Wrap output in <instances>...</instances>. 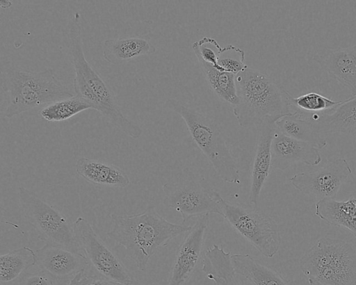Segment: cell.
Masks as SVG:
<instances>
[{"mask_svg": "<svg viewBox=\"0 0 356 285\" xmlns=\"http://www.w3.org/2000/svg\"><path fill=\"white\" fill-rule=\"evenodd\" d=\"M91 277L86 270L81 271L73 277L68 285H86Z\"/></svg>", "mask_w": 356, "mask_h": 285, "instance_id": "obj_31", "label": "cell"}, {"mask_svg": "<svg viewBox=\"0 0 356 285\" xmlns=\"http://www.w3.org/2000/svg\"><path fill=\"white\" fill-rule=\"evenodd\" d=\"M231 255L222 247L213 245L205 252L202 270L216 285H250L235 272Z\"/></svg>", "mask_w": 356, "mask_h": 285, "instance_id": "obj_20", "label": "cell"}, {"mask_svg": "<svg viewBox=\"0 0 356 285\" xmlns=\"http://www.w3.org/2000/svg\"><path fill=\"white\" fill-rule=\"evenodd\" d=\"M275 128L283 134L308 142L321 149L327 145L314 122L302 112L295 111L284 115L275 122Z\"/></svg>", "mask_w": 356, "mask_h": 285, "instance_id": "obj_23", "label": "cell"}, {"mask_svg": "<svg viewBox=\"0 0 356 285\" xmlns=\"http://www.w3.org/2000/svg\"><path fill=\"white\" fill-rule=\"evenodd\" d=\"M318 131L323 133H356V96L343 100L334 108L307 116Z\"/></svg>", "mask_w": 356, "mask_h": 285, "instance_id": "obj_17", "label": "cell"}, {"mask_svg": "<svg viewBox=\"0 0 356 285\" xmlns=\"http://www.w3.org/2000/svg\"><path fill=\"white\" fill-rule=\"evenodd\" d=\"M238 104L233 114L243 128L258 126L266 117L280 119L291 113V95L275 80L248 67L236 75Z\"/></svg>", "mask_w": 356, "mask_h": 285, "instance_id": "obj_3", "label": "cell"}, {"mask_svg": "<svg viewBox=\"0 0 356 285\" xmlns=\"http://www.w3.org/2000/svg\"><path fill=\"white\" fill-rule=\"evenodd\" d=\"M86 285H127L120 282H117L102 277H96L94 276L91 277L90 280ZM137 285H140V284Z\"/></svg>", "mask_w": 356, "mask_h": 285, "instance_id": "obj_32", "label": "cell"}, {"mask_svg": "<svg viewBox=\"0 0 356 285\" xmlns=\"http://www.w3.org/2000/svg\"><path fill=\"white\" fill-rule=\"evenodd\" d=\"M112 228L107 236L122 246L140 271L147 269L157 250L192 226L175 224L162 217L153 205L143 213L133 215H111Z\"/></svg>", "mask_w": 356, "mask_h": 285, "instance_id": "obj_2", "label": "cell"}, {"mask_svg": "<svg viewBox=\"0 0 356 285\" xmlns=\"http://www.w3.org/2000/svg\"><path fill=\"white\" fill-rule=\"evenodd\" d=\"M343 101H334L314 92L297 97H291L292 106L313 113L327 112L341 104Z\"/></svg>", "mask_w": 356, "mask_h": 285, "instance_id": "obj_27", "label": "cell"}, {"mask_svg": "<svg viewBox=\"0 0 356 285\" xmlns=\"http://www.w3.org/2000/svg\"><path fill=\"white\" fill-rule=\"evenodd\" d=\"M222 47L211 38L204 37L192 44V49L196 56L210 64L216 69L225 72L218 63V54Z\"/></svg>", "mask_w": 356, "mask_h": 285, "instance_id": "obj_29", "label": "cell"}, {"mask_svg": "<svg viewBox=\"0 0 356 285\" xmlns=\"http://www.w3.org/2000/svg\"><path fill=\"white\" fill-rule=\"evenodd\" d=\"M35 265V252L28 246L1 255L0 281L8 283L20 277Z\"/></svg>", "mask_w": 356, "mask_h": 285, "instance_id": "obj_25", "label": "cell"}, {"mask_svg": "<svg viewBox=\"0 0 356 285\" xmlns=\"http://www.w3.org/2000/svg\"><path fill=\"white\" fill-rule=\"evenodd\" d=\"M75 168L77 174L95 185L125 188L130 184L128 175L122 169L103 161L80 157Z\"/></svg>", "mask_w": 356, "mask_h": 285, "instance_id": "obj_19", "label": "cell"}, {"mask_svg": "<svg viewBox=\"0 0 356 285\" xmlns=\"http://www.w3.org/2000/svg\"><path fill=\"white\" fill-rule=\"evenodd\" d=\"M35 265L56 279L74 276L90 266L88 259L82 253L51 243H46L35 251Z\"/></svg>", "mask_w": 356, "mask_h": 285, "instance_id": "obj_14", "label": "cell"}, {"mask_svg": "<svg viewBox=\"0 0 356 285\" xmlns=\"http://www.w3.org/2000/svg\"><path fill=\"white\" fill-rule=\"evenodd\" d=\"M155 52L156 47L150 40L139 36L109 38L102 43V57L112 65H121Z\"/></svg>", "mask_w": 356, "mask_h": 285, "instance_id": "obj_18", "label": "cell"}, {"mask_svg": "<svg viewBox=\"0 0 356 285\" xmlns=\"http://www.w3.org/2000/svg\"><path fill=\"white\" fill-rule=\"evenodd\" d=\"M316 215L326 223L348 229L356 238V198L338 201L334 198L318 200Z\"/></svg>", "mask_w": 356, "mask_h": 285, "instance_id": "obj_22", "label": "cell"}, {"mask_svg": "<svg viewBox=\"0 0 356 285\" xmlns=\"http://www.w3.org/2000/svg\"><path fill=\"white\" fill-rule=\"evenodd\" d=\"M351 173L348 161L337 158L315 171L296 174L289 180L296 190L320 200L334 198Z\"/></svg>", "mask_w": 356, "mask_h": 285, "instance_id": "obj_11", "label": "cell"}, {"mask_svg": "<svg viewBox=\"0 0 356 285\" xmlns=\"http://www.w3.org/2000/svg\"><path fill=\"white\" fill-rule=\"evenodd\" d=\"M17 285H53L52 278L41 270L24 275Z\"/></svg>", "mask_w": 356, "mask_h": 285, "instance_id": "obj_30", "label": "cell"}, {"mask_svg": "<svg viewBox=\"0 0 356 285\" xmlns=\"http://www.w3.org/2000/svg\"><path fill=\"white\" fill-rule=\"evenodd\" d=\"M67 36L74 71V95L88 102L113 127L131 138H139L143 133L142 129L122 113L111 89L85 56L79 13H74L70 19Z\"/></svg>", "mask_w": 356, "mask_h": 285, "instance_id": "obj_1", "label": "cell"}, {"mask_svg": "<svg viewBox=\"0 0 356 285\" xmlns=\"http://www.w3.org/2000/svg\"><path fill=\"white\" fill-rule=\"evenodd\" d=\"M307 278L323 285H356V250L346 241L324 236L300 258Z\"/></svg>", "mask_w": 356, "mask_h": 285, "instance_id": "obj_6", "label": "cell"}, {"mask_svg": "<svg viewBox=\"0 0 356 285\" xmlns=\"http://www.w3.org/2000/svg\"><path fill=\"white\" fill-rule=\"evenodd\" d=\"M307 280L309 285H323L322 284H321L320 282H318V281L313 278H307Z\"/></svg>", "mask_w": 356, "mask_h": 285, "instance_id": "obj_33", "label": "cell"}, {"mask_svg": "<svg viewBox=\"0 0 356 285\" xmlns=\"http://www.w3.org/2000/svg\"><path fill=\"white\" fill-rule=\"evenodd\" d=\"M164 204L179 212L185 224L194 217L210 213L222 215L219 202L220 195L208 188L195 174L188 168L163 186Z\"/></svg>", "mask_w": 356, "mask_h": 285, "instance_id": "obj_7", "label": "cell"}, {"mask_svg": "<svg viewBox=\"0 0 356 285\" xmlns=\"http://www.w3.org/2000/svg\"><path fill=\"white\" fill-rule=\"evenodd\" d=\"M196 57L204 77L214 93L222 101L233 106H236L238 104L236 75L218 70L200 57Z\"/></svg>", "mask_w": 356, "mask_h": 285, "instance_id": "obj_24", "label": "cell"}, {"mask_svg": "<svg viewBox=\"0 0 356 285\" xmlns=\"http://www.w3.org/2000/svg\"><path fill=\"white\" fill-rule=\"evenodd\" d=\"M245 55L239 47L227 44L220 51L218 63L225 72L236 75L248 67L245 63Z\"/></svg>", "mask_w": 356, "mask_h": 285, "instance_id": "obj_28", "label": "cell"}, {"mask_svg": "<svg viewBox=\"0 0 356 285\" xmlns=\"http://www.w3.org/2000/svg\"><path fill=\"white\" fill-rule=\"evenodd\" d=\"M235 272L250 285H292L273 267L260 263L250 254L231 255Z\"/></svg>", "mask_w": 356, "mask_h": 285, "instance_id": "obj_21", "label": "cell"}, {"mask_svg": "<svg viewBox=\"0 0 356 285\" xmlns=\"http://www.w3.org/2000/svg\"><path fill=\"white\" fill-rule=\"evenodd\" d=\"M271 155L272 168L282 171L297 163L317 165L322 160L317 147L286 136L276 128L271 144Z\"/></svg>", "mask_w": 356, "mask_h": 285, "instance_id": "obj_15", "label": "cell"}, {"mask_svg": "<svg viewBox=\"0 0 356 285\" xmlns=\"http://www.w3.org/2000/svg\"><path fill=\"white\" fill-rule=\"evenodd\" d=\"M165 105L183 119L192 140L218 176L225 182L239 184L238 165L219 125L208 115L177 99H169Z\"/></svg>", "mask_w": 356, "mask_h": 285, "instance_id": "obj_5", "label": "cell"}, {"mask_svg": "<svg viewBox=\"0 0 356 285\" xmlns=\"http://www.w3.org/2000/svg\"><path fill=\"white\" fill-rule=\"evenodd\" d=\"M90 108L92 106L88 102L74 95L47 105L40 110V115L48 122H62Z\"/></svg>", "mask_w": 356, "mask_h": 285, "instance_id": "obj_26", "label": "cell"}, {"mask_svg": "<svg viewBox=\"0 0 356 285\" xmlns=\"http://www.w3.org/2000/svg\"><path fill=\"white\" fill-rule=\"evenodd\" d=\"M278 119L266 117L257 128L256 149L251 173L249 202L257 208L261 190L272 168L271 144Z\"/></svg>", "mask_w": 356, "mask_h": 285, "instance_id": "obj_13", "label": "cell"}, {"mask_svg": "<svg viewBox=\"0 0 356 285\" xmlns=\"http://www.w3.org/2000/svg\"><path fill=\"white\" fill-rule=\"evenodd\" d=\"M313 60L338 83L356 96V44L339 49L325 48L317 52Z\"/></svg>", "mask_w": 356, "mask_h": 285, "instance_id": "obj_16", "label": "cell"}, {"mask_svg": "<svg viewBox=\"0 0 356 285\" xmlns=\"http://www.w3.org/2000/svg\"><path fill=\"white\" fill-rule=\"evenodd\" d=\"M209 214L198 218L177 250L167 285H187L201 259Z\"/></svg>", "mask_w": 356, "mask_h": 285, "instance_id": "obj_12", "label": "cell"}, {"mask_svg": "<svg viewBox=\"0 0 356 285\" xmlns=\"http://www.w3.org/2000/svg\"><path fill=\"white\" fill-rule=\"evenodd\" d=\"M219 202L222 216L230 226L264 256L271 258L278 252L281 236L276 222L266 213L223 199Z\"/></svg>", "mask_w": 356, "mask_h": 285, "instance_id": "obj_9", "label": "cell"}, {"mask_svg": "<svg viewBox=\"0 0 356 285\" xmlns=\"http://www.w3.org/2000/svg\"><path fill=\"white\" fill-rule=\"evenodd\" d=\"M18 196L25 218L40 240L82 253L73 227L58 209L24 187L18 188Z\"/></svg>", "mask_w": 356, "mask_h": 285, "instance_id": "obj_8", "label": "cell"}, {"mask_svg": "<svg viewBox=\"0 0 356 285\" xmlns=\"http://www.w3.org/2000/svg\"><path fill=\"white\" fill-rule=\"evenodd\" d=\"M73 229L89 265L101 277L127 285L138 284L86 219L77 218L73 223Z\"/></svg>", "mask_w": 356, "mask_h": 285, "instance_id": "obj_10", "label": "cell"}, {"mask_svg": "<svg viewBox=\"0 0 356 285\" xmlns=\"http://www.w3.org/2000/svg\"><path fill=\"white\" fill-rule=\"evenodd\" d=\"M1 86L8 95L4 111L6 118L75 95L70 88L56 77L51 68L35 72L13 65L6 66L1 70Z\"/></svg>", "mask_w": 356, "mask_h": 285, "instance_id": "obj_4", "label": "cell"}]
</instances>
